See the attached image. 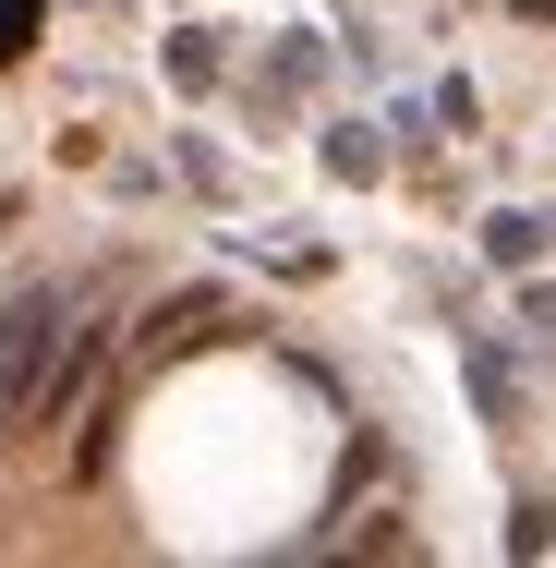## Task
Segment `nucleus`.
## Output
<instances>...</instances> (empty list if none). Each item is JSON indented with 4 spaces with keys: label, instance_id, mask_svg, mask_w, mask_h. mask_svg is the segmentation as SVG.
Wrapping results in <instances>:
<instances>
[{
    "label": "nucleus",
    "instance_id": "obj_1",
    "mask_svg": "<svg viewBox=\"0 0 556 568\" xmlns=\"http://www.w3.org/2000/svg\"><path fill=\"white\" fill-rule=\"evenodd\" d=\"M98 375H110V315H85V303H73V327H61V351H49V375H37V399H24V424H61Z\"/></svg>",
    "mask_w": 556,
    "mask_h": 568
},
{
    "label": "nucleus",
    "instance_id": "obj_3",
    "mask_svg": "<svg viewBox=\"0 0 556 568\" xmlns=\"http://www.w3.org/2000/svg\"><path fill=\"white\" fill-rule=\"evenodd\" d=\"M37 24H49V0H0V61H24V49H37Z\"/></svg>",
    "mask_w": 556,
    "mask_h": 568
},
{
    "label": "nucleus",
    "instance_id": "obj_2",
    "mask_svg": "<svg viewBox=\"0 0 556 568\" xmlns=\"http://www.w3.org/2000/svg\"><path fill=\"white\" fill-rule=\"evenodd\" d=\"M484 254H496V266H533V254H545V219H496V230H484Z\"/></svg>",
    "mask_w": 556,
    "mask_h": 568
},
{
    "label": "nucleus",
    "instance_id": "obj_4",
    "mask_svg": "<svg viewBox=\"0 0 556 568\" xmlns=\"http://www.w3.org/2000/svg\"><path fill=\"white\" fill-rule=\"evenodd\" d=\"M12 219H24V206H12V194H0V230H12Z\"/></svg>",
    "mask_w": 556,
    "mask_h": 568
}]
</instances>
